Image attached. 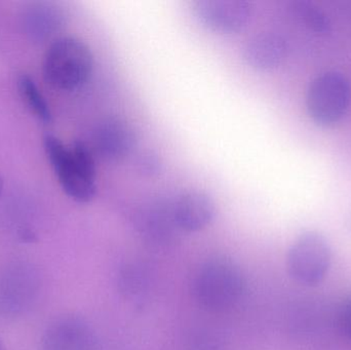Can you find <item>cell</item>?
Here are the masks:
<instances>
[{"label": "cell", "instance_id": "1", "mask_svg": "<svg viewBox=\"0 0 351 350\" xmlns=\"http://www.w3.org/2000/svg\"><path fill=\"white\" fill-rule=\"evenodd\" d=\"M45 154L64 192L77 203H88L96 195V166L90 148L84 142L65 145L59 138L43 139Z\"/></svg>", "mask_w": 351, "mask_h": 350}, {"label": "cell", "instance_id": "2", "mask_svg": "<svg viewBox=\"0 0 351 350\" xmlns=\"http://www.w3.org/2000/svg\"><path fill=\"white\" fill-rule=\"evenodd\" d=\"M245 287V275L239 265L225 257H216L198 268L193 281V294L204 310L223 312L239 304Z\"/></svg>", "mask_w": 351, "mask_h": 350}, {"label": "cell", "instance_id": "3", "mask_svg": "<svg viewBox=\"0 0 351 350\" xmlns=\"http://www.w3.org/2000/svg\"><path fill=\"white\" fill-rule=\"evenodd\" d=\"M94 59L90 47L74 37L53 41L45 55L43 73L45 82L60 90L82 88L93 71Z\"/></svg>", "mask_w": 351, "mask_h": 350}, {"label": "cell", "instance_id": "4", "mask_svg": "<svg viewBox=\"0 0 351 350\" xmlns=\"http://www.w3.org/2000/svg\"><path fill=\"white\" fill-rule=\"evenodd\" d=\"M350 102V82L335 70L319 74L307 90V111L313 121L323 127L339 123L348 113Z\"/></svg>", "mask_w": 351, "mask_h": 350}, {"label": "cell", "instance_id": "5", "mask_svg": "<svg viewBox=\"0 0 351 350\" xmlns=\"http://www.w3.org/2000/svg\"><path fill=\"white\" fill-rule=\"evenodd\" d=\"M332 263V249L321 232H306L290 247L287 268L291 277L301 285L317 286L325 279Z\"/></svg>", "mask_w": 351, "mask_h": 350}, {"label": "cell", "instance_id": "6", "mask_svg": "<svg viewBox=\"0 0 351 350\" xmlns=\"http://www.w3.org/2000/svg\"><path fill=\"white\" fill-rule=\"evenodd\" d=\"M39 287V275L32 265H8L0 273V310L8 314H23L32 305Z\"/></svg>", "mask_w": 351, "mask_h": 350}, {"label": "cell", "instance_id": "7", "mask_svg": "<svg viewBox=\"0 0 351 350\" xmlns=\"http://www.w3.org/2000/svg\"><path fill=\"white\" fill-rule=\"evenodd\" d=\"M98 338L82 316H64L53 321L43 334L40 350H98Z\"/></svg>", "mask_w": 351, "mask_h": 350}, {"label": "cell", "instance_id": "8", "mask_svg": "<svg viewBox=\"0 0 351 350\" xmlns=\"http://www.w3.org/2000/svg\"><path fill=\"white\" fill-rule=\"evenodd\" d=\"M198 20L210 30L234 33L245 28L252 16V5L245 0H199L195 2Z\"/></svg>", "mask_w": 351, "mask_h": 350}, {"label": "cell", "instance_id": "9", "mask_svg": "<svg viewBox=\"0 0 351 350\" xmlns=\"http://www.w3.org/2000/svg\"><path fill=\"white\" fill-rule=\"evenodd\" d=\"M173 216L178 229L197 232L212 223L216 216V205L206 193L188 191L173 203Z\"/></svg>", "mask_w": 351, "mask_h": 350}, {"label": "cell", "instance_id": "10", "mask_svg": "<svg viewBox=\"0 0 351 350\" xmlns=\"http://www.w3.org/2000/svg\"><path fill=\"white\" fill-rule=\"evenodd\" d=\"M95 146L101 156L108 160H119L129 155L135 145V135L121 119L106 118L95 131Z\"/></svg>", "mask_w": 351, "mask_h": 350}, {"label": "cell", "instance_id": "11", "mask_svg": "<svg viewBox=\"0 0 351 350\" xmlns=\"http://www.w3.org/2000/svg\"><path fill=\"white\" fill-rule=\"evenodd\" d=\"M287 51L288 43L282 35L262 32L250 39L243 51V58L254 69L269 71L282 64Z\"/></svg>", "mask_w": 351, "mask_h": 350}, {"label": "cell", "instance_id": "12", "mask_svg": "<svg viewBox=\"0 0 351 350\" xmlns=\"http://www.w3.org/2000/svg\"><path fill=\"white\" fill-rule=\"evenodd\" d=\"M139 228L148 238H166L177 228L173 216V203H154L140 213Z\"/></svg>", "mask_w": 351, "mask_h": 350}, {"label": "cell", "instance_id": "13", "mask_svg": "<svg viewBox=\"0 0 351 350\" xmlns=\"http://www.w3.org/2000/svg\"><path fill=\"white\" fill-rule=\"evenodd\" d=\"M16 86L23 102L30 112L43 123H51V112L49 105L47 104L45 96L35 84L34 80L27 74H22L18 77Z\"/></svg>", "mask_w": 351, "mask_h": 350}, {"label": "cell", "instance_id": "14", "mask_svg": "<svg viewBox=\"0 0 351 350\" xmlns=\"http://www.w3.org/2000/svg\"><path fill=\"white\" fill-rule=\"evenodd\" d=\"M295 18L309 31L317 34H327L331 31L332 22L321 8L307 0H295L291 5Z\"/></svg>", "mask_w": 351, "mask_h": 350}, {"label": "cell", "instance_id": "15", "mask_svg": "<svg viewBox=\"0 0 351 350\" xmlns=\"http://www.w3.org/2000/svg\"><path fill=\"white\" fill-rule=\"evenodd\" d=\"M142 266L130 265L121 273V290L128 297H135L139 295L142 291H145L147 287V275L146 271L141 268Z\"/></svg>", "mask_w": 351, "mask_h": 350}, {"label": "cell", "instance_id": "16", "mask_svg": "<svg viewBox=\"0 0 351 350\" xmlns=\"http://www.w3.org/2000/svg\"><path fill=\"white\" fill-rule=\"evenodd\" d=\"M338 327L342 335L351 340V295L346 298L338 312Z\"/></svg>", "mask_w": 351, "mask_h": 350}, {"label": "cell", "instance_id": "17", "mask_svg": "<svg viewBox=\"0 0 351 350\" xmlns=\"http://www.w3.org/2000/svg\"><path fill=\"white\" fill-rule=\"evenodd\" d=\"M139 168L143 174L148 175V176H154L158 174L160 171V162L158 156L154 155L152 152L144 153L140 158Z\"/></svg>", "mask_w": 351, "mask_h": 350}, {"label": "cell", "instance_id": "18", "mask_svg": "<svg viewBox=\"0 0 351 350\" xmlns=\"http://www.w3.org/2000/svg\"><path fill=\"white\" fill-rule=\"evenodd\" d=\"M3 188H4L3 178H2L1 175H0V197H1L2 192H3Z\"/></svg>", "mask_w": 351, "mask_h": 350}, {"label": "cell", "instance_id": "19", "mask_svg": "<svg viewBox=\"0 0 351 350\" xmlns=\"http://www.w3.org/2000/svg\"><path fill=\"white\" fill-rule=\"evenodd\" d=\"M0 350H6L5 347H4V345L2 343L1 340H0Z\"/></svg>", "mask_w": 351, "mask_h": 350}, {"label": "cell", "instance_id": "20", "mask_svg": "<svg viewBox=\"0 0 351 350\" xmlns=\"http://www.w3.org/2000/svg\"><path fill=\"white\" fill-rule=\"evenodd\" d=\"M348 227H350L351 230V216L350 217V219H348Z\"/></svg>", "mask_w": 351, "mask_h": 350}]
</instances>
